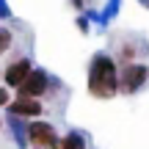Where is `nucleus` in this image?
Here are the masks:
<instances>
[{
    "label": "nucleus",
    "instance_id": "nucleus-5",
    "mask_svg": "<svg viewBox=\"0 0 149 149\" xmlns=\"http://www.w3.org/2000/svg\"><path fill=\"white\" fill-rule=\"evenodd\" d=\"M6 111H8L11 116H19V119H39L44 113V105L36 97H11Z\"/></svg>",
    "mask_w": 149,
    "mask_h": 149
},
{
    "label": "nucleus",
    "instance_id": "nucleus-14",
    "mask_svg": "<svg viewBox=\"0 0 149 149\" xmlns=\"http://www.w3.org/2000/svg\"><path fill=\"white\" fill-rule=\"evenodd\" d=\"M11 6H8V0H0V19H11Z\"/></svg>",
    "mask_w": 149,
    "mask_h": 149
},
{
    "label": "nucleus",
    "instance_id": "nucleus-19",
    "mask_svg": "<svg viewBox=\"0 0 149 149\" xmlns=\"http://www.w3.org/2000/svg\"><path fill=\"white\" fill-rule=\"evenodd\" d=\"M33 149H36V146H33Z\"/></svg>",
    "mask_w": 149,
    "mask_h": 149
},
{
    "label": "nucleus",
    "instance_id": "nucleus-8",
    "mask_svg": "<svg viewBox=\"0 0 149 149\" xmlns=\"http://www.w3.org/2000/svg\"><path fill=\"white\" fill-rule=\"evenodd\" d=\"M55 149H86V135L77 130H69L66 135H58Z\"/></svg>",
    "mask_w": 149,
    "mask_h": 149
},
{
    "label": "nucleus",
    "instance_id": "nucleus-9",
    "mask_svg": "<svg viewBox=\"0 0 149 149\" xmlns=\"http://www.w3.org/2000/svg\"><path fill=\"white\" fill-rule=\"evenodd\" d=\"M119 11H122V0H105V6H102V11H100V22H102V28L111 25V22L119 17Z\"/></svg>",
    "mask_w": 149,
    "mask_h": 149
},
{
    "label": "nucleus",
    "instance_id": "nucleus-2",
    "mask_svg": "<svg viewBox=\"0 0 149 149\" xmlns=\"http://www.w3.org/2000/svg\"><path fill=\"white\" fill-rule=\"evenodd\" d=\"M149 80V66L141 64V61H130V64H122L119 66V94H138L141 88L146 86Z\"/></svg>",
    "mask_w": 149,
    "mask_h": 149
},
{
    "label": "nucleus",
    "instance_id": "nucleus-15",
    "mask_svg": "<svg viewBox=\"0 0 149 149\" xmlns=\"http://www.w3.org/2000/svg\"><path fill=\"white\" fill-rule=\"evenodd\" d=\"M91 3H94V0H72V6H74L77 11H86V8H88Z\"/></svg>",
    "mask_w": 149,
    "mask_h": 149
},
{
    "label": "nucleus",
    "instance_id": "nucleus-11",
    "mask_svg": "<svg viewBox=\"0 0 149 149\" xmlns=\"http://www.w3.org/2000/svg\"><path fill=\"white\" fill-rule=\"evenodd\" d=\"M11 44H14V33H11V28H3V25H0V55L8 53Z\"/></svg>",
    "mask_w": 149,
    "mask_h": 149
},
{
    "label": "nucleus",
    "instance_id": "nucleus-3",
    "mask_svg": "<svg viewBox=\"0 0 149 149\" xmlns=\"http://www.w3.org/2000/svg\"><path fill=\"white\" fill-rule=\"evenodd\" d=\"M14 91H17V97H36V100L47 97L50 94V72L44 69V66H33V69L28 72V77L22 80Z\"/></svg>",
    "mask_w": 149,
    "mask_h": 149
},
{
    "label": "nucleus",
    "instance_id": "nucleus-16",
    "mask_svg": "<svg viewBox=\"0 0 149 149\" xmlns=\"http://www.w3.org/2000/svg\"><path fill=\"white\" fill-rule=\"evenodd\" d=\"M138 3H141V6H144V8H146V11H149V0H138Z\"/></svg>",
    "mask_w": 149,
    "mask_h": 149
},
{
    "label": "nucleus",
    "instance_id": "nucleus-6",
    "mask_svg": "<svg viewBox=\"0 0 149 149\" xmlns=\"http://www.w3.org/2000/svg\"><path fill=\"white\" fill-rule=\"evenodd\" d=\"M31 69H33V61L28 58V55H19V58H14L3 69V77H0V80H3V86H8V88H17V86L28 77Z\"/></svg>",
    "mask_w": 149,
    "mask_h": 149
},
{
    "label": "nucleus",
    "instance_id": "nucleus-1",
    "mask_svg": "<svg viewBox=\"0 0 149 149\" xmlns=\"http://www.w3.org/2000/svg\"><path fill=\"white\" fill-rule=\"evenodd\" d=\"M86 88L94 100H113L119 94V61L111 53H94L86 72Z\"/></svg>",
    "mask_w": 149,
    "mask_h": 149
},
{
    "label": "nucleus",
    "instance_id": "nucleus-17",
    "mask_svg": "<svg viewBox=\"0 0 149 149\" xmlns=\"http://www.w3.org/2000/svg\"><path fill=\"white\" fill-rule=\"evenodd\" d=\"M0 127H3V119H0Z\"/></svg>",
    "mask_w": 149,
    "mask_h": 149
},
{
    "label": "nucleus",
    "instance_id": "nucleus-13",
    "mask_svg": "<svg viewBox=\"0 0 149 149\" xmlns=\"http://www.w3.org/2000/svg\"><path fill=\"white\" fill-rule=\"evenodd\" d=\"M11 102V88L8 86H0V108H6Z\"/></svg>",
    "mask_w": 149,
    "mask_h": 149
},
{
    "label": "nucleus",
    "instance_id": "nucleus-12",
    "mask_svg": "<svg viewBox=\"0 0 149 149\" xmlns=\"http://www.w3.org/2000/svg\"><path fill=\"white\" fill-rule=\"evenodd\" d=\"M74 22H77V31L83 33V36H88V31H91V22L86 19V14H83V11L77 14V19H74Z\"/></svg>",
    "mask_w": 149,
    "mask_h": 149
},
{
    "label": "nucleus",
    "instance_id": "nucleus-4",
    "mask_svg": "<svg viewBox=\"0 0 149 149\" xmlns=\"http://www.w3.org/2000/svg\"><path fill=\"white\" fill-rule=\"evenodd\" d=\"M28 144L36 149H55L58 144V130L44 119H31L28 122Z\"/></svg>",
    "mask_w": 149,
    "mask_h": 149
},
{
    "label": "nucleus",
    "instance_id": "nucleus-10",
    "mask_svg": "<svg viewBox=\"0 0 149 149\" xmlns=\"http://www.w3.org/2000/svg\"><path fill=\"white\" fill-rule=\"evenodd\" d=\"M135 55H138V50H135V42H122L119 44V61L122 64H130V61H135Z\"/></svg>",
    "mask_w": 149,
    "mask_h": 149
},
{
    "label": "nucleus",
    "instance_id": "nucleus-7",
    "mask_svg": "<svg viewBox=\"0 0 149 149\" xmlns=\"http://www.w3.org/2000/svg\"><path fill=\"white\" fill-rule=\"evenodd\" d=\"M6 124H8L11 135H14V144L19 149H28L31 144H28V119H19V116H6Z\"/></svg>",
    "mask_w": 149,
    "mask_h": 149
},
{
    "label": "nucleus",
    "instance_id": "nucleus-18",
    "mask_svg": "<svg viewBox=\"0 0 149 149\" xmlns=\"http://www.w3.org/2000/svg\"><path fill=\"white\" fill-rule=\"evenodd\" d=\"M0 77H3V69H0Z\"/></svg>",
    "mask_w": 149,
    "mask_h": 149
}]
</instances>
